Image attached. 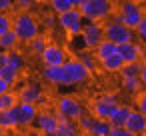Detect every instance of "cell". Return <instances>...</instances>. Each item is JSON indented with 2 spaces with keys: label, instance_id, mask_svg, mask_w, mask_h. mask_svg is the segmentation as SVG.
Returning <instances> with one entry per match:
<instances>
[{
  "label": "cell",
  "instance_id": "obj_1",
  "mask_svg": "<svg viewBox=\"0 0 146 136\" xmlns=\"http://www.w3.org/2000/svg\"><path fill=\"white\" fill-rule=\"evenodd\" d=\"M12 30L16 32L20 44H28L34 36L40 34L38 20L28 10H20L18 14H14V18H12Z\"/></svg>",
  "mask_w": 146,
  "mask_h": 136
},
{
  "label": "cell",
  "instance_id": "obj_2",
  "mask_svg": "<svg viewBox=\"0 0 146 136\" xmlns=\"http://www.w3.org/2000/svg\"><path fill=\"white\" fill-rule=\"evenodd\" d=\"M114 6H112V0H84V4L80 6L82 18L86 22H102L108 20L112 14Z\"/></svg>",
  "mask_w": 146,
  "mask_h": 136
},
{
  "label": "cell",
  "instance_id": "obj_3",
  "mask_svg": "<svg viewBox=\"0 0 146 136\" xmlns=\"http://www.w3.org/2000/svg\"><path fill=\"white\" fill-rule=\"evenodd\" d=\"M104 38H108V40H112L116 46H120V44L132 42L136 36H134V30H132V28H128V26L122 24L120 20L112 18V20H108V22L104 24Z\"/></svg>",
  "mask_w": 146,
  "mask_h": 136
},
{
  "label": "cell",
  "instance_id": "obj_4",
  "mask_svg": "<svg viewBox=\"0 0 146 136\" xmlns=\"http://www.w3.org/2000/svg\"><path fill=\"white\" fill-rule=\"evenodd\" d=\"M144 14H146V12H144V8H142L138 2H134V0H124V2L120 4V8H118V14H116L114 18L134 30V28L138 26V22L142 20Z\"/></svg>",
  "mask_w": 146,
  "mask_h": 136
},
{
  "label": "cell",
  "instance_id": "obj_5",
  "mask_svg": "<svg viewBox=\"0 0 146 136\" xmlns=\"http://www.w3.org/2000/svg\"><path fill=\"white\" fill-rule=\"evenodd\" d=\"M76 122H78L80 132H84V134H88V136H108V132H110V128H112L108 120L96 118L94 114H84V116H80Z\"/></svg>",
  "mask_w": 146,
  "mask_h": 136
},
{
  "label": "cell",
  "instance_id": "obj_6",
  "mask_svg": "<svg viewBox=\"0 0 146 136\" xmlns=\"http://www.w3.org/2000/svg\"><path fill=\"white\" fill-rule=\"evenodd\" d=\"M58 24H60V28L64 30V32H68L70 36H76V34H80L82 32V26H84V18H82V12H80V8H70V10H66V12H62V14H58V20H56Z\"/></svg>",
  "mask_w": 146,
  "mask_h": 136
},
{
  "label": "cell",
  "instance_id": "obj_7",
  "mask_svg": "<svg viewBox=\"0 0 146 136\" xmlns=\"http://www.w3.org/2000/svg\"><path fill=\"white\" fill-rule=\"evenodd\" d=\"M62 68H64V74H66L68 86H70V84H84V82L90 78V70L80 62V58L66 60V62L62 64Z\"/></svg>",
  "mask_w": 146,
  "mask_h": 136
},
{
  "label": "cell",
  "instance_id": "obj_8",
  "mask_svg": "<svg viewBox=\"0 0 146 136\" xmlns=\"http://www.w3.org/2000/svg\"><path fill=\"white\" fill-rule=\"evenodd\" d=\"M90 108H92V114L96 116V118H104V120H108L114 112H116V108H118V98H116V94H102V96H98L92 104H90Z\"/></svg>",
  "mask_w": 146,
  "mask_h": 136
},
{
  "label": "cell",
  "instance_id": "obj_9",
  "mask_svg": "<svg viewBox=\"0 0 146 136\" xmlns=\"http://www.w3.org/2000/svg\"><path fill=\"white\" fill-rule=\"evenodd\" d=\"M56 114L70 120H78L80 116H84V106L72 96H60L56 102Z\"/></svg>",
  "mask_w": 146,
  "mask_h": 136
},
{
  "label": "cell",
  "instance_id": "obj_10",
  "mask_svg": "<svg viewBox=\"0 0 146 136\" xmlns=\"http://www.w3.org/2000/svg\"><path fill=\"white\" fill-rule=\"evenodd\" d=\"M10 112H12L14 120H16V126H22V128L34 124V118L38 114L36 104H28V102H16L10 108Z\"/></svg>",
  "mask_w": 146,
  "mask_h": 136
},
{
  "label": "cell",
  "instance_id": "obj_11",
  "mask_svg": "<svg viewBox=\"0 0 146 136\" xmlns=\"http://www.w3.org/2000/svg\"><path fill=\"white\" fill-rule=\"evenodd\" d=\"M82 40L88 50H94L104 40V24L102 22H86L82 26Z\"/></svg>",
  "mask_w": 146,
  "mask_h": 136
},
{
  "label": "cell",
  "instance_id": "obj_12",
  "mask_svg": "<svg viewBox=\"0 0 146 136\" xmlns=\"http://www.w3.org/2000/svg\"><path fill=\"white\" fill-rule=\"evenodd\" d=\"M40 60H42L44 66H62V64L68 60V56H66V50H64L60 44H48V46L42 50Z\"/></svg>",
  "mask_w": 146,
  "mask_h": 136
},
{
  "label": "cell",
  "instance_id": "obj_13",
  "mask_svg": "<svg viewBox=\"0 0 146 136\" xmlns=\"http://www.w3.org/2000/svg\"><path fill=\"white\" fill-rule=\"evenodd\" d=\"M118 54H120V58L124 60V64L140 62V60L146 56V52H144V46H142L140 42H136V40H132V42H126V44H120V46H118Z\"/></svg>",
  "mask_w": 146,
  "mask_h": 136
},
{
  "label": "cell",
  "instance_id": "obj_14",
  "mask_svg": "<svg viewBox=\"0 0 146 136\" xmlns=\"http://www.w3.org/2000/svg\"><path fill=\"white\" fill-rule=\"evenodd\" d=\"M16 94H18V102H28V104H38L42 100V96H44L42 86L36 84V82H30V84L22 86Z\"/></svg>",
  "mask_w": 146,
  "mask_h": 136
},
{
  "label": "cell",
  "instance_id": "obj_15",
  "mask_svg": "<svg viewBox=\"0 0 146 136\" xmlns=\"http://www.w3.org/2000/svg\"><path fill=\"white\" fill-rule=\"evenodd\" d=\"M56 124H58V116L52 114V112H38L36 118H34V126L42 132V136H48L56 130Z\"/></svg>",
  "mask_w": 146,
  "mask_h": 136
},
{
  "label": "cell",
  "instance_id": "obj_16",
  "mask_svg": "<svg viewBox=\"0 0 146 136\" xmlns=\"http://www.w3.org/2000/svg\"><path fill=\"white\" fill-rule=\"evenodd\" d=\"M58 116V124H56V130L48 136H78L80 134V128H78V122L76 120H70V118H64L60 114Z\"/></svg>",
  "mask_w": 146,
  "mask_h": 136
},
{
  "label": "cell",
  "instance_id": "obj_17",
  "mask_svg": "<svg viewBox=\"0 0 146 136\" xmlns=\"http://www.w3.org/2000/svg\"><path fill=\"white\" fill-rule=\"evenodd\" d=\"M42 80H46L48 84H56V86H68L66 74H64V68L62 66H44Z\"/></svg>",
  "mask_w": 146,
  "mask_h": 136
},
{
  "label": "cell",
  "instance_id": "obj_18",
  "mask_svg": "<svg viewBox=\"0 0 146 136\" xmlns=\"http://www.w3.org/2000/svg\"><path fill=\"white\" fill-rule=\"evenodd\" d=\"M124 128H128L130 132H134V134H138V136L144 134V132H146V116H144L142 112H138V110H130Z\"/></svg>",
  "mask_w": 146,
  "mask_h": 136
},
{
  "label": "cell",
  "instance_id": "obj_19",
  "mask_svg": "<svg viewBox=\"0 0 146 136\" xmlns=\"http://www.w3.org/2000/svg\"><path fill=\"white\" fill-rule=\"evenodd\" d=\"M98 64H100V68H102L104 72H108V74H120V70H122V66H124V60H122L120 54L116 52V54H112V56L100 60Z\"/></svg>",
  "mask_w": 146,
  "mask_h": 136
},
{
  "label": "cell",
  "instance_id": "obj_20",
  "mask_svg": "<svg viewBox=\"0 0 146 136\" xmlns=\"http://www.w3.org/2000/svg\"><path fill=\"white\" fill-rule=\"evenodd\" d=\"M94 56H96V60L100 62V60H104V58H108V56H112V54H116L118 52V46L112 42V40H108V38H104L94 50Z\"/></svg>",
  "mask_w": 146,
  "mask_h": 136
},
{
  "label": "cell",
  "instance_id": "obj_21",
  "mask_svg": "<svg viewBox=\"0 0 146 136\" xmlns=\"http://www.w3.org/2000/svg\"><path fill=\"white\" fill-rule=\"evenodd\" d=\"M130 106H122V104H118V108H116V112L108 118V122H110V126L112 128H122V126H126V120H128V114H130Z\"/></svg>",
  "mask_w": 146,
  "mask_h": 136
},
{
  "label": "cell",
  "instance_id": "obj_22",
  "mask_svg": "<svg viewBox=\"0 0 146 136\" xmlns=\"http://www.w3.org/2000/svg\"><path fill=\"white\" fill-rule=\"evenodd\" d=\"M20 44L18 36L14 30H8L4 36H0V50L2 52H10V50H16V46Z\"/></svg>",
  "mask_w": 146,
  "mask_h": 136
},
{
  "label": "cell",
  "instance_id": "obj_23",
  "mask_svg": "<svg viewBox=\"0 0 146 136\" xmlns=\"http://www.w3.org/2000/svg\"><path fill=\"white\" fill-rule=\"evenodd\" d=\"M120 86L126 92H132V94H138L142 90V84H140L138 76H120Z\"/></svg>",
  "mask_w": 146,
  "mask_h": 136
},
{
  "label": "cell",
  "instance_id": "obj_24",
  "mask_svg": "<svg viewBox=\"0 0 146 136\" xmlns=\"http://www.w3.org/2000/svg\"><path fill=\"white\" fill-rule=\"evenodd\" d=\"M0 78H4V80L12 86L14 82H18V78H20V70H16V68L4 64V66H0Z\"/></svg>",
  "mask_w": 146,
  "mask_h": 136
},
{
  "label": "cell",
  "instance_id": "obj_25",
  "mask_svg": "<svg viewBox=\"0 0 146 136\" xmlns=\"http://www.w3.org/2000/svg\"><path fill=\"white\" fill-rule=\"evenodd\" d=\"M48 46V40H46V36H42V34H38V36H34L30 42H28V48L32 50V54H36V56H40L42 54V50Z\"/></svg>",
  "mask_w": 146,
  "mask_h": 136
},
{
  "label": "cell",
  "instance_id": "obj_26",
  "mask_svg": "<svg viewBox=\"0 0 146 136\" xmlns=\"http://www.w3.org/2000/svg\"><path fill=\"white\" fill-rule=\"evenodd\" d=\"M16 102H18V94L12 92V90L4 92V94H0V110H10Z\"/></svg>",
  "mask_w": 146,
  "mask_h": 136
},
{
  "label": "cell",
  "instance_id": "obj_27",
  "mask_svg": "<svg viewBox=\"0 0 146 136\" xmlns=\"http://www.w3.org/2000/svg\"><path fill=\"white\" fill-rule=\"evenodd\" d=\"M0 128H4V130H14L18 128L16 126V120L12 116L10 110H0Z\"/></svg>",
  "mask_w": 146,
  "mask_h": 136
},
{
  "label": "cell",
  "instance_id": "obj_28",
  "mask_svg": "<svg viewBox=\"0 0 146 136\" xmlns=\"http://www.w3.org/2000/svg\"><path fill=\"white\" fill-rule=\"evenodd\" d=\"M24 64H26V60H24V56H22L18 50H10V52H8V66H12V68H16V70H22Z\"/></svg>",
  "mask_w": 146,
  "mask_h": 136
},
{
  "label": "cell",
  "instance_id": "obj_29",
  "mask_svg": "<svg viewBox=\"0 0 146 136\" xmlns=\"http://www.w3.org/2000/svg\"><path fill=\"white\" fill-rule=\"evenodd\" d=\"M50 8L56 14H62V12L74 8V4H72V0H50Z\"/></svg>",
  "mask_w": 146,
  "mask_h": 136
},
{
  "label": "cell",
  "instance_id": "obj_30",
  "mask_svg": "<svg viewBox=\"0 0 146 136\" xmlns=\"http://www.w3.org/2000/svg\"><path fill=\"white\" fill-rule=\"evenodd\" d=\"M134 36L138 38V42L142 46H146V14L142 16V20L138 22V26L134 28Z\"/></svg>",
  "mask_w": 146,
  "mask_h": 136
},
{
  "label": "cell",
  "instance_id": "obj_31",
  "mask_svg": "<svg viewBox=\"0 0 146 136\" xmlns=\"http://www.w3.org/2000/svg\"><path fill=\"white\" fill-rule=\"evenodd\" d=\"M80 54H82V56H80V62H82L90 72H92V70H96V62H98V60H96L94 52H80Z\"/></svg>",
  "mask_w": 146,
  "mask_h": 136
},
{
  "label": "cell",
  "instance_id": "obj_32",
  "mask_svg": "<svg viewBox=\"0 0 146 136\" xmlns=\"http://www.w3.org/2000/svg\"><path fill=\"white\" fill-rule=\"evenodd\" d=\"M8 30H12V18L8 12H0V36H4Z\"/></svg>",
  "mask_w": 146,
  "mask_h": 136
},
{
  "label": "cell",
  "instance_id": "obj_33",
  "mask_svg": "<svg viewBox=\"0 0 146 136\" xmlns=\"http://www.w3.org/2000/svg\"><path fill=\"white\" fill-rule=\"evenodd\" d=\"M140 72V62H132V64H124L120 70V76H138Z\"/></svg>",
  "mask_w": 146,
  "mask_h": 136
},
{
  "label": "cell",
  "instance_id": "obj_34",
  "mask_svg": "<svg viewBox=\"0 0 146 136\" xmlns=\"http://www.w3.org/2000/svg\"><path fill=\"white\" fill-rule=\"evenodd\" d=\"M134 104H136V110H138V112H142V114L146 116V90H140V92L136 94Z\"/></svg>",
  "mask_w": 146,
  "mask_h": 136
},
{
  "label": "cell",
  "instance_id": "obj_35",
  "mask_svg": "<svg viewBox=\"0 0 146 136\" xmlns=\"http://www.w3.org/2000/svg\"><path fill=\"white\" fill-rule=\"evenodd\" d=\"M40 2H44V0H14V4H16L20 10H28V8L40 4Z\"/></svg>",
  "mask_w": 146,
  "mask_h": 136
},
{
  "label": "cell",
  "instance_id": "obj_36",
  "mask_svg": "<svg viewBox=\"0 0 146 136\" xmlns=\"http://www.w3.org/2000/svg\"><path fill=\"white\" fill-rule=\"evenodd\" d=\"M108 136H138V134H134V132H130L128 128H110V132H108Z\"/></svg>",
  "mask_w": 146,
  "mask_h": 136
},
{
  "label": "cell",
  "instance_id": "obj_37",
  "mask_svg": "<svg viewBox=\"0 0 146 136\" xmlns=\"http://www.w3.org/2000/svg\"><path fill=\"white\" fill-rule=\"evenodd\" d=\"M138 78H140L142 88L146 90V58H142V60H140V72H138Z\"/></svg>",
  "mask_w": 146,
  "mask_h": 136
},
{
  "label": "cell",
  "instance_id": "obj_38",
  "mask_svg": "<svg viewBox=\"0 0 146 136\" xmlns=\"http://www.w3.org/2000/svg\"><path fill=\"white\" fill-rule=\"evenodd\" d=\"M14 6V0H0V12H8Z\"/></svg>",
  "mask_w": 146,
  "mask_h": 136
},
{
  "label": "cell",
  "instance_id": "obj_39",
  "mask_svg": "<svg viewBox=\"0 0 146 136\" xmlns=\"http://www.w3.org/2000/svg\"><path fill=\"white\" fill-rule=\"evenodd\" d=\"M10 90V84L4 80V78H0V94H4V92H8Z\"/></svg>",
  "mask_w": 146,
  "mask_h": 136
},
{
  "label": "cell",
  "instance_id": "obj_40",
  "mask_svg": "<svg viewBox=\"0 0 146 136\" xmlns=\"http://www.w3.org/2000/svg\"><path fill=\"white\" fill-rule=\"evenodd\" d=\"M4 64H8V52L0 50V66H4Z\"/></svg>",
  "mask_w": 146,
  "mask_h": 136
},
{
  "label": "cell",
  "instance_id": "obj_41",
  "mask_svg": "<svg viewBox=\"0 0 146 136\" xmlns=\"http://www.w3.org/2000/svg\"><path fill=\"white\" fill-rule=\"evenodd\" d=\"M72 4H74V6H76V8H80V6H82V4H84V0H72Z\"/></svg>",
  "mask_w": 146,
  "mask_h": 136
},
{
  "label": "cell",
  "instance_id": "obj_42",
  "mask_svg": "<svg viewBox=\"0 0 146 136\" xmlns=\"http://www.w3.org/2000/svg\"><path fill=\"white\" fill-rule=\"evenodd\" d=\"M0 136H4V128H0Z\"/></svg>",
  "mask_w": 146,
  "mask_h": 136
},
{
  "label": "cell",
  "instance_id": "obj_43",
  "mask_svg": "<svg viewBox=\"0 0 146 136\" xmlns=\"http://www.w3.org/2000/svg\"><path fill=\"white\" fill-rule=\"evenodd\" d=\"M140 136H146V132H144V134H140Z\"/></svg>",
  "mask_w": 146,
  "mask_h": 136
}]
</instances>
